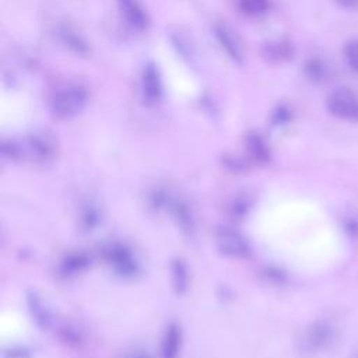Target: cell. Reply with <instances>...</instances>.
<instances>
[{
  "label": "cell",
  "instance_id": "1",
  "mask_svg": "<svg viewBox=\"0 0 358 358\" xmlns=\"http://www.w3.org/2000/svg\"><path fill=\"white\" fill-rule=\"evenodd\" d=\"M88 102V91L81 84H69L59 88L50 98V112L57 119H70L78 115Z\"/></svg>",
  "mask_w": 358,
  "mask_h": 358
},
{
  "label": "cell",
  "instance_id": "2",
  "mask_svg": "<svg viewBox=\"0 0 358 358\" xmlns=\"http://www.w3.org/2000/svg\"><path fill=\"white\" fill-rule=\"evenodd\" d=\"M327 110L337 119L358 122V98L347 88H336L326 99Z\"/></svg>",
  "mask_w": 358,
  "mask_h": 358
},
{
  "label": "cell",
  "instance_id": "3",
  "mask_svg": "<svg viewBox=\"0 0 358 358\" xmlns=\"http://www.w3.org/2000/svg\"><path fill=\"white\" fill-rule=\"evenodd\" d=\"M336 336V330L333 324L327 320H316L313 322L302 338L303 350L308 352H317L327 348Z\"/></svg>",
  "mask_w": 358,
  "mask_h": 358
},
{
  "label": "cell",
  "instance_id": "4",
  "mask_svg": "<svg viewBox=\"0 0 358 358\" xmlns=\"http://www.w3.org/2000/svg\"><path fill=\"white\" fill-rule=\"evenodd\" d=\"M214 35L222 48V50L236 63L243 60V46L238 35L225 24H217L214 27Z\"/></svg>",
  "mask_w": 358,
  "mask_h": 358
},
{
  "label": "cell",
  "instance_id": "5",
  "mask_svg": "<svg viewBox=\"0 0 358 358\" xmlns=\"http://www.w3.org/2000/svg\"><path fill=\"white\" fill-rule=\"evenodd\" d=\"M141 92L148 103H155L162 96V80L154 63L145 64L141 74Z\"/></svg>",
  "mask_w": 358,
  "mask_h": 358
},
{
  "label": "cell",
  "instance_id": "6",
  "mask_svg": "<svg viewBox=\"0 0 358 358\" xmlns=\"http://www.w3.org/2000/svg\"><path fill=\"white\" fill-rule=\"evenodd\" d=\"M217 242L220 249L229 256L234 257H243L249 252V246L246 239L236 231L224 228L217 235Z\"/></svg>",
  "mask_w": 358,
  "mask_h": 358
},
{
  "label": "cell",
  "instance_id": "7",
  "mask_svg": "<svg viewBox=\"0 0 358 358\" xmlns=\"http://www.w3.org/2000/svg\"><path fill=\"white\" fill-rule=\"evenodd\" d=\"M119 11L126 22L137 31H143L148 25V15L138 0H116Z\"/></svg>",
  "mask_w": 358,
  "mask_h": 358
},
{
  "label": "cell",
  "instance_id": "8",
  "mask_svg": "<svg viewBox=\"0 0 358 358\" xmlns=\"http://www.w3.org/2000/svg\"><path fill=\"white\" fill-rule=\"evenodd\" d=\"M28 150L35 159L46 161L56 154L57 143L53 136L46 131L34 133L28 140Z\"/></svg>",
  "mask_w": 358,
  "mask_h": 358
},
{
  "label": "cell",
  "instance_id": "9",
  "mask_svg": "<svg viewBox=\"0 0 358 358\" xmlns=\"http://www.w3.org/2000/svg\"><path fill=\"white\" fill-rule=\"evenodd\" d=\"M59 36L60 41L74 53L77 55H87L88 53V43L85 39L73 28L70 27H62L59 29Z\"/></svg>",
  "mask_w": 358,
  "mask_h": 358
},
{
  "label": "cell",
  "instance_id": "10",
  "mask_svg": "<svg viewBox=\"0 0 358 358\" xmlns=\"http://www.w3.org/2000/svg\"><path fill=\"white\" fill-rule=\"evenodd\" d=\"M246 147H248L250 157L259 162H266L270 157L268 147H267L264 138L259 133H252L248 136Z\"/></svg>",
  "mask_w": 358,
  "mask_h": 358
},
{
  "label": "cell",
  "instance_id": "11",
  "mask_svg": "<svg viewBox=\"0 0 358 358\" xmlns=\"http://www.w3.org/2000/svg\"><path fill=\"white\" fill-rule=\"evenodd\" d=\"M179 345H180L179 329L176 326H171L166 330L165 337L162 340V347H161L162 358H176Z\"/></svg>",
  "mask_w": 358,
  "mask_h": 358
},
{
  "label": "cell",
  "instance_id": "12",
  "mask_svg": "<svg viewBox=\"0 0 358 358\" xmlns=\"http://www.w3.org/2000/svg\"><path fill=\"white\" fill-rule=\"evenodd\" d=\"M238 6L243 15L249 18H257L264 15L268 11L270 1L268 0H239Z\"/></svg>",
  "mask_w": 358,
  "mask_h": 358
},
{
  "label": "cell",
  "instance_id": "13",
  "mask_svg": "<svg viewBox=\"0 0 358 358\" xmlns=\"http://www.w3.org/2000/svg\"><path fill=\"white\" fill-rule=\"evenodd\" d=\"M291 53H292V50H291L289 45L284 43V42L268 43V45H266V49H264V55L270 60H284V59H288L291 56Z\"/></svg>",
  "mask_w": 358,
  "mask_h": 358
},
{
  "label": "cell",
  "instance_id": "14",
  "mask_svg": "<svg viewBox=\"0 0 358 358\" xmlns=\"http://www.w3.org/2000/svg\"><path fill=\"white\" fill-rule=\"evenodd\" d=\"M305 70H306L308 77L310 80H315V81H320L326 76V66L319 59L309 60L305 66Z\"/></svg>",
  "mask_w": 358,
  "mask_h": 358
},
{
  "label": "cell",
  "instance_id": "15",
  "mask_svg": "<svg viewBox=\"0 0 358 358\" xmlns=\"http://www.w3.org/2000/svg\"><path fill=\"white\" fill-rule=\"evenodd\" d=\"M344 56L348 66L358 73V39H352L345 45Z\"/></svg>",
  "mask_w": 358,
  "mask_h": 358
},
{
  "label": "cell",
  "instance_id": "16",
  "mask_svg": "<svg viewBox=\"0 0 358 358\" xmlns=\"http://www.w3.org/2000/svg\"><path fill=\"white\" fill-rule=\"evenodd\" d=\"M84 264H85L84 256H81V255L77 256V255H76V256H71L70 259L66 260L64 268H66V273H67V271H77V270H80Z\"/></svg>",
  "mask_w": 358,
  "mask_h": 358
},
{
  "label": "cell",
  "instance_id": "17",
  "mask_svg": "<svg viewBox=\"0 0 358 358\" xmlns=\"http://www.w3.org/2000/svg\"><path fill=\"white\" fill-rule=\"evenodd\" d=\"M173 274H175V278H176L175 285H176L179 289L185 288V287H186V274H185V268H183L180 264H176V267H175V270H173Z\"/></svg>",
  "mask_w": 358,
  "mask_h": 358
},
{
  "label": "cell",
  "instance_id": "18",
  "mask_svg": "<svg viewBox=\"0 0 358 358\" xmlns=\"http://www.w3.org/2000/svg\"><path fill=\"white\" fill-rule=\"evenodd\" d=\"M344 8H355L358 7V0H336Z\"/></svg>",
  "mask_w": 358,
  "mask_h": 358
},
{
  "label": "cell",
  "instance_id": "19",
  "mask_svg": "<svg viewBox=\"0 0 358 358\" xmlns=\"http://www.w3.org/2000/svg\"><path fill=\"white\" fill-rule=\"evenodd\" d=\"M351 358H358V352H357V354H354Z\"/></svg>",
  "mask_w": 358,
  "mask_h": 358
}]
</instances>
